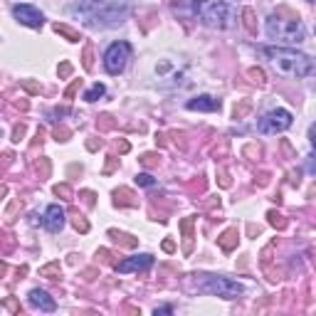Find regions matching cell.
Returning <instances> with one entry per match:
<instances>
[{
	"instance_id": "cell-49",
	"label": "cell",
	"mask_w": 316,
	"mask_h": 316,
	"mask_svg": "<svg viewBox=\"0 0 316 316\" xmlns=\"http://www.w3.org/2000/svg\"><path fill=\"white\" fill-rule=\"evenodd\" d=\"M94 3H99V0H94Z\"/></svg>"
},
{
	"instance_id": "cell-42",
	"label": "cell",
	"mask_w": 316,
	"mask_h": 316,
	"mask_svg": "<svg viewBox=\"0 0 316 316\" xmlns=\"http://www.w3.org/2000/svg\"><path fill=\"white\" fill-rule=\"evenodd\" d=\"M10 249H13V235H5V247H3V252L8 255Z\"/></svg>"
},
{
	"instance_id": "cell-1",
	"label": "cell",
	"mask_w": 316,
	"mask_h": 316,
	"mask_svg": "<svg viewBox=\"0 0 316 316\" xmlns=\"http://www.w3.org/2000/svg\"><path fill=\"white\" fill-rule=\"evenodd\" d=\"M262 55L272 62V67L289 79H304L309 74L316 72V65L311 62V57H306L304 52H297L291 47H262Z\"/></svg>"
},
{
	"instance_id": "cell-3",
	"label": "cell",
	"mask_w": 316,
	"mask_h": 316,
	"mask_svg": "<svg viewBox=\"0 0 316 316\" xmlns=\"http://www.w3.org/2000/svg\"><path fill=\"white\" fill-rule=\"evenodd\" d=\"M193 13L198 15L205 25L218 30H227L235 25V8L227 0H198L191 5Z\"/></svg>"
},
{
	"instance_id": "cell-10",
	"label": "cell",
	"mask_w": 316,
	"mask_h": 316,
	"mask_svg": "<svg viewBox=\"0 0 316 316\" xmlns=\"http://www.w3.org/2000/svg\"><path fill=\"white\" fill-rule=\"evenodd\" d=\"M28 302H30V306H35V309H40V311H55L57 309L55 299H52L45 289H32L30 297H28Z\"/></svg>"
},
{
	"instance_id": "cell-26",
	"label": "cell",
	"mask_w": 316,
	"mask_h": 316,
	"mask_svg": "<svg viewBox=\"0 0 316 316\" xmlns=\"http://www.w3.org/2000/svg\"><path fill=\"white\" fill-rule=\"evenodd\" d=\"M158 163H161V156L158 153H143L141 156V165H146V168H156Z\"/></svg>"
},
{
	"instance_id": "cell-9",
	"label": "cell",
	"mask_w": 316,
	"mask_h": 316,
	"mask_svg": "<svg viewBox=\"0 0 316 316\" xmlns=\"http://www.w3.org/2000/svg\"><path fill=\"white\" fill-rule=\"evenodd\" d=\"M65 207L62 205H50L45 210V218H42V227L47 230V233H59L62 227H65Z\"/></svg>"
},
{
	"instance_id": "cell-45",
	"label": "cell",
	"mask_w": 316,
	"mask_h": 316,
	"mask_svg": "<svg viewBox=\"0 0 316 316\" xmlns=\"http://www.w3.org/2000/svg\"><path fill=\"white\" fill-rule=\"evenodd\" d=\"M158 314H173V309L171 306H161V309H156V316Z\"/></svg>"
},
{
	"instance_id": "cell-15",
	"label": "cell",
	"mask_w": 316,
	"mask_h": 316,
	"mask_svg": "<svg viewBox=\"0 0 316 316\" xmlns=\"http://www.w3.org/2000/svg\"><path fill=\"white\" fill-rule=\"evenodd\" d=\"M109 237L116 242V245L129 247V249H134L138 245V237H134V235H126V233H119V230H109Z\"/></svg>"
},
{
	"instance_id": "cell-28",
	"label": "cell",
	"mask_w": 316,
	"mask_h": 316,
	"mask_svg": "<svg viewBox=\"0 0 316 316\" xmlns=\"http://www.w3.org/2000/svg\"><path fill=\"white\" fill-rule=\"evenodd\" d=\"M116 126V121L111 119L109 114H104V116H99L96 119V129H101V131H107V129H114Z\"/></svg>"
},
{
	"instance_id": "cell-30",
	"label": "cell",
	"mask_w": 316,
	"mask_h": 316,
	"mask_svg": "<svg viewBox=\"0 0 316 316\" xmlns=\"http://www.w3.org/2000/svg\"><path fill=\"white\" fill-rule=\"evenodd\" d=\"M20 84H23V87L28 89L30 94H40V92H42V84H40V82H35V79H23Z\"/></svg>"
},
{
	"instance_id": "cell-35",
	"label": "cell",
	"mask_w": 316,
	"mask_h": 316,
	"mask_svg": "<svg viewBox=\"0 0 316 316\" xmlns=\"http://www.w3.org/2000/svg\"><path fill=\"white\" fill-rule=\"evenodd\" d=\"M218 178H220V185H222V188H230V185H233V180H230V173H227L225 168H220V171H218Z\"/></svg>"
},
{
	"instance_id": "cell-13",
	"label": "cell",
	"mask_w": 316,
	"mask_h": 316,
	"mask_svg": "<svg viewBox=\"0 0 316 316\" xmlns=\"http://www.w3.org/2000/svg\"><path fill=\"white\" fill-rule=\"evenodd\" d=\"M193 225H195V218H183L180 220V233H183V252L191 255L193 252Z\"/></svg>"
},
{
	"instance_id": "cell-33",
	"label": "cell",
	"mask_w": 316,
	"mask_h": 316,
	"mask_svg": "<svg viewBox=\"0 0 316 316\" xmlns=\"http://www.w3.org/2000/svg\"><path fill=\"white\" fill-rule=\"evenodd\" d=\"M52 136H55V141H67L72 136V131H69L67 126H57L55 131H52Z\"/></svg>"
},
{
	"instance_id": "cell-12",
	"label": "cell",
	"mask_w": 316,
	"mask_h": 316,
	"mask_svg": "<svg viewBox=\"0 0 316 316\" xmlns=\"http://www.w3.org/2000/svg\"><path fill=\"white\" fill-rule=\"evenodd\" d=\"M188 109L191 111H218L220 109V101L218 99H213V96H195V99H191L188 101Z\"/></svg>"
},
{
	"instance_id": "cell-21",
	"label": "cell",
	"mask_w": 316,
	"mask_h": 316,
	"mask_svg": "<svg viewBox=\"0 0 316 316\" xmlns=\"http://www.w3.org/2000/svg\"><path fill=\"white\" fill-rule=\"evenodd\" d=\"M52 191H55V195L57 198H62V200H72V198H74V191L69 188L67 183H57Z\"/></svg>"
},
{
	"instance_id": "cell-48",
	"label": "cell",
	"mask_w": 316,
	"mask_h": 316,
	"mask_svg": "<svg viewBox=\"0 0 316 316\" xmlns=\"http://www.w3.org/2000/svg\"><path fill=\"white\" fill-rule=\"evenodd\" d=\"M309 195H311V198H314V195H316V185H314V188H311V191H309Z\"/></svg>"
},
{
	"instance_id": "cell-41",
	"label": "cell",
	"mask_w": 316,
	"mask_h": 316,
	"mask_svg": "<svg viewBox=\"0 0 316 316\" xmlns=\"http://www.w3.org/2000/svg\"><path fill=\"white\" fill-rule=\"evenodd\" d=\"M163 252H168V255L176 252V242L173 240H163Z\"/></svg>"
},
{
	"instance_id": "cell-6",
	"label": "cell",
	"mask_w": 316,
	"mask_h": 316,
	"mask_svg": "<svg viewBox=\"0 0 316 316\" xmlns=\"http://www.w3.org/2000/svg\"><path fill=\"white\" fill-rule=\"evenodd\" d=\"M131 55V45L129 42H114L109 45V50L104 52V69L109 74H121Z\"/></svg>"
},
{
	"instance_id": "cell-22",
	"label": "cell",
	"mask_w": 316,
	"mask_h": 316,
	"mask_svg": "<svg viewBox=\"0 0 316 316\" xmlns=\"http://www.w3.org/2000/svg\"><path fill=\"white\" fill-rule=\"evenodd\" d=\"M82 65H84V69H87V72H92V67H94V47H92V45H87V47H84Z\"/></svg>"
},
{
	"instance_id": "cell-25",
	"label": "cell",
	"mask_w": 316,
	"mask_h": 316,
	"mask_svg": "<svg viewBox=\"0 0 316 316\" xmlns=\"http://www.w3.org/2000/svg\"><path fill=\"white\" fill-rule=\"evenodd\" d=\"M104 92H107V89H104V84L96 82L94 87H92V89H89V92L84 94V99H87V101H96L99 96H104Z\"/></svg>"
},
{
	"instance_id": "cell-20",
	"label": "cell",
	"mask_w": 316,
	"mask_h": 316,
	"mask_svg": "<svg viewBox=\"0 0 316 316\" xmlns=\"http://www.w3.org/2000/svg\"><path fill=\"white\" fill-rule=\"evenodd\" d=\"M267 220H269V225L277 227V230H284V227L289 225L287 218H284L282 213H277V210H269V213H267Z\"/></svg>"
},
{
	"instance_id": "cell-43",
	"label": "cell",
	"mask_w": 316,
	"mask_h": 316,
	"mask_svg": "<svg viewBox=\"0 0 316 316\" xmlns=\"http://www.w3.org/2000/svg\"><path fill=\"white\" fill-rule=\"evenodd\" d=\"M245 153H247V156H260V146H247V149H245Z\"/></svg>"
},
{
	"instance_id": "cell-19",
	"label": "cell",
	"mask_w": 316,
	"mask_h": 316,
	"mask_svg": "<svg viewBox=\"0 0 316 316\" xmlns=\"http://www.w3.org/2000/svg\"><path fill=\"white\" fill-rule=\"evenodd\" d=\"M242 23H245V30H247L249 35H257V23H255V10L252 8L242 10Z\"/></svg>"
},
{
	"instance_id": "cell-5",
	"label": "cell",
	"mask_w": 316,
	"mask_h": 316,
	"mask_svg": "<svg viewBox=\"0 0 316 316\" xmlns=\"http://www.w3.org/2000/svg\"><path fill=\"white\" fill-rule=\"evenodd\" d=\"M289 126H291V114H289L287 109L267 111L260 121H257L260 134H267V136H272V134H282V131H287Z\"/></svg>"
},
{
	"instance_id": "cell-29",
	"label": "cell",
	"mask_w": 316,
	"mask_h": 316,
	"mask_svg": "<svg viewBox=\"0 0 316 316\" xmlns=\"http://www.w3.org/2000/svg\"><path fill=\"white\" fill-rule=\"evenodd\" d=\"M136 183L138 185H143V188H153V185H156V178H153L151 173H138Z\"/></svg>"
},
{
	"instance_id": "cell-8",
	"label": "cell",
	"mask_w": 316,
	"mask_h": 316,
	"mask_svg": "<svg viewBox=\"0 0 316 316\" xmlns=\"http://www.w3.org/2000/svg\"><path fill=\"white\" fill-rule=\"evenodd\" d=\"M153 264V255H136V257H129L124 262H116L114 267H116V272H146L149 267Z\"/></svg>"
},
{
	"instance_id": "cell-46",
	"label": "cell",
	"mask_w": 316,
	"mask_h": 316,
	"mask_svg": "<svg viewBox=\"0 0 316 316\" xmlns=\"http://www.w3.org/2000/svg\"><path fill=\"white\" fill-rule=\"evenodd\" d=\"M309 136H311V146L316 149V124L311 126V131H309Z\"/></svg>"
},
{
	"instance_id": "cell-51",
	"label": "cell",
	"mask_w": 316,
	"mask_h": 316,
	"mask_svg": "<svg viewBox=\"0 0 316 316\" xmlns=\"http://www.w3.org/2000/svg\"><path fill=\"white\" fill-rule=\"evenodd\" d=\"M311 3H314V0H311Z\"/></svg>"
},
{
	"instance_id": "cell-18",
	"label": "cell",
	"mask_w": 316,
	"mask_h": 316,
	"mask_svg": "<svg viewBox=\"0 0 316 316\" xmlns=\"http://www.w3.org/2000/svg\"><path fill=\"white\" fill-rule=\"evenodd\" d=\"M59 275H62L59 262H50V264L40 267V277H47V279H59Z\"/></svg>"
},
{
	"instance_id": "cell-50",
	"label": "cell",
	"mask_w": 316,
	"mask_h": 316,
	"mask_svg": "<svg viewBox=\"0 0 316 316\" xmlns=\"http://www.w3.org/2000/svg\"><path fill=\"white\" fill-rule=\"evenodd\" d=\"M314 247H316V242H314Z\"/></svg>"
},
{
	"instance_id": "cell-31",
	"label": "cell",
	"mask_w": 316,
	"mask_h": 316,
	"mask_svg": "<svg viewBox=\"0 0 316 316\" xmlns=\"http://www.w3.org/2000/svg\"><path fill=\"white\" fill-rule=\"evenodd\" d=\"M35 168H37V173H40V180H45L50 176V161H47V158H40V163H35Z\"/></svg>"
},
{
	"instance_id": "cell-40",
	"label": "cell",
	"mask_w": 316,
	"mask_h": 316,
	"mask_svg": "<svg viewBox=\"0 0 316 316\" xmlns=\"http://www.w3.org/2000/svg\"><path fill=\"white\" fill-rule=\"evenodd\" d=\"M129 149H131V143H129V141H119V143H116V151H119V153H129Z\"/></svg>"
},
{
	"instance_id": "cell-34",
	"label": "cell",
	"mask_w": 316,
	"mask_h": 316,
	"mask_svg": "<svg viewBox=\"0 0 316 316\" xmlns=\"http://www.w3.org/2000/svg\"><path fill=\"white\" fill-rule=\"evenodd\" d=\"M116 165H119V158H116V156H107V165H104V176H109L111 171H116Z\"/></svg>"
},
{
	"instance_id": "cell-11",
	"label": "cell",
	"mask_w": 316,
	"mask_h": 316,
	"mask_svg": "<svg viewBox=\"0 0 316 316\" xmlns=\"http://www.w3.org/2000/svg\"><path fill=\"white\" fill-rule=\"evenodd\" d=\"M114 205L119 207H138V195L131 188H116L114 191Z\"/></svg>"
},
{
	"instance_id": "cell-39",
	"label": "cell",
	"mask_w": 316,
	"mask_h": 316,
	"mask_svg": "<svg viewBox=\"0 0 316 316\" xmlns=\"http://www.w3.org/2000/svg\"><path fill=\"white\" fill-rule=\"evenodd\" d=\"M101 143H104L101 138H89V141H87V149H89V151H96V149H101Z\"/></svg>"
},
{
	"instance_id": "cell-2",
	"label": "cell",
	"mask_w": 316,
	"mask_h": 316,
	"mask_svg": "<svg viewBox=\"0 0 316 316\" xmlns=\"http://www.w3.org/2000/svg\"><path fill=\"white\" fill-rule=\"evenodd\" d=\"M284 15L287 17H282V13H272L267 17V37L275 42H287V45H299L304 42V25L302 20H299V15L297 13H289L287 8H284Z\"/></svg>"
},
{
	"instance_id": "cell-24",
	"label": "cell",
	"mask_w": 316,
	"mask_h": 316,
	"mask_svg": "<svg viewBox=\"0 0 316 316\" xmlns=\"http://www.w3.org/2000/svg\"><path fill=\"white\" fill-rule=\"evenodd\" d=\"M247 77L252 79L255 84H260V87H267V77H264V72H262L260 67H252L247 72Z\"/></svg>"
},
{
	"instance_id": "cell-17",
	"label": "cell",
	"mask_w": 316,
	"mask_h": 316,
	"mask_svg": "<svg viewBox=\"0 0 316 316\" xmlns=\"http://www.w3.org/2000/svg\"><path fill=\"white\" fill-rule=\"evenodd\" d=\"M69 215H72V225H74V230H77V233H82V235L89 233V222H87V218H84L79 210H72Z\"/></svg>"
},
{
	"instance_id": "cell-47",
	"label": "cell",
	"mask_w": 316,
	"mask_h": 316,
	"mask_svg": "<svg viewBox=\"0 0 316 316\" xmlns=\"http://www.w3.org/2000/svg\"><path fill=\"white\" fill-rule=\"evenodd\" d=\"M156 143H158V146H165V136H163V134H158V136H156Z\"/></svg>"
},
{
	"instance_id": "cell-37",
	"label": "cell",
	"mask_w": 316,
	"mask_h": 316,
	"mask_svg": "<svg viewBox=\"0 0 316 316\" xmlns=\"http://www.w3.org/2000/svg\"><path fill=\"white\" fill-rule=\"evenodd\" d=\"M23 136H25V124H17L13 129V143H20V141H23Z\"/></svg>"
},
{
	"instance_id": "cell-38",
	"label": "cell",
	"mask_w": 316,
	"mask_h": 316,
	"mask_svg": "<svg viewBox=\"0 0 316 316\" xmlns=\"http://www.w3.org/2000/svg\"><path fill=\"white\" fill-rule=\"evenodd\" d=\"M82 198H84V203H87L89 207H94V205H96V195H94L92 191H82Z\"/></svg>"
},
{
	"instance_id": "cell-7",
	"label": "cell",
	"mask_w": 316,
	"mask_h": 316,
	"mask_svg": "<svg viewBox=\"0 0 316 316\" xmlns=\"http://www.w3.org/2000/svg\"><path fill=\"white\" fill-rule=\"evenodd\" d=\"M13 15L17 23H23V25H28V28H42V25H45V15H42L35 5H28V3L13 5Z\"/></svg>"
},
{
	"instance_id": "cell-23",
	"label": "cell",
	"mask_w": 316,
	"mask_h": 316,
	"mask_svg": "<svg viewBox=\"0 0 316 316\" xmlns=\"http://www.w3.org/2000/svg\"><path fill=\"white\" fill-rule=\"evenodd\" d=\"M247 111H252V101L249 99H245V101H240V104H235V109H233V116L235 119H242Z\"/></svg>"
},
{
	"instance_id": "cell-4",
	"label": "cell",
	"mask_w": 316,
	"mask_h": 316,
	"mask_svg": "<svg viewBox=\"0 0 316 316\" xmlns=\"http://www.w3.org/2000/svg\"><path fill=\"white\" fill-rule=\"evenodd\" d=\"M195 287H198V291H203V294L222 297V299H237L245 291L240 282H233V279L220 277V275H195Z\"/></svg>"
},
{
	"instance_id": "cell-14",
	"label": "cell",
	"mask_w": 316,
	"mask_h": 316,
	"mask_svg": "<svg viewBox=\"0 0 316 316\" xmlns=\"http://www.w3.org/2000/svg\"><path fill=\"white\" fill-rule=\"evenodd\" d=\"M237 242H240V233H237V227H230V230H225V233L218 237V245L222 247V252H233L237 247Z\"/></svg>"
},
{
	"instance_id": "cell-36",
	"label": "cell",
	"mask_w": 316,
	"mask_h": 316,
	"mask_svg": "<svg viewBox=\"0 0 316 316\" xmlns=\"http://www.w3.org/2000/svg\"><path fill=\"white\" fill-rule=\"evenodd\" d=\"M57 74H59V79H65L72 74V62H62L59 67H57Z\"/></svg>"
},
{
	"instance_id": "cell-16",
	"label": "cell",
	"mask_w": 316,
	"mask_h": 316,
	"mask_svg": "<svg viewBox=\"0 0 316 316\" xmlns=\"http://www.w3.org/2000/svg\"><path fill=\"white\" fill-rule=\"evenodd\" d=\"M55 32L57 35H62L67 42H79L82 40V35H79L77 30H72L69 25H65V23H55Z\"/></svg>"
},
{
	"instance_id": "cell-44",
	"label": "cell",
	"mask_w": 316,
	"mask_h": 316,
	"mask_svg": "<svg viewBox=\"0 0 316 316\" xmlns=\"http://www.w3.org/2000/svg\"><path fill=\"white\" fill-rule=\"evenodd\" d=\"M67 114H69L67 107H57L55 109V116H67Z\"/></svg>"
},
{
	"instance_id": "cell-27",
	"label": "cell",
	"mask_w": 316,
	"mask_h": 316,
	"mask_svg": "<svg viewBox=\"0 0 316 316\" xmlns=\"http://www.w3.org/2000/svg\"><path fill=\"white\" fill-rule=\"evenodd\" d=\"M3 306H5L13 316H20V304H17L15 297H5V299H3Z\"/></svg>"
},
{
	"instance_id": "cell-32",
	"label": "cell",
	"mask_w": 316,
	"mask_h": 316,
	"mask_svg": "<svg viewBox=\"0 0 316 316\" xmlns=\"http://www.w3.org/2000/svg\"><path fill=\"white\" fill-rule=\"evenodd\" d=\"M79 87H82V79H74V82L65 89V99H74V96H77V92H79Z\"/></svg>"
}]
</instances>
